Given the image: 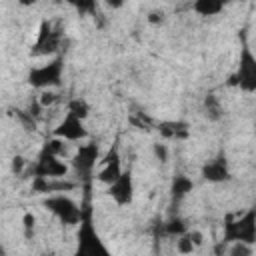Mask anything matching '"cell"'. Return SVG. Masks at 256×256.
I'll return each instance as SVG.
<instances>
[{
	"mask_svg": "<svg viewBox=\"0 0 256 256\" xmlns=\"http://www.w3.org/2000/svg\"><path fill=\"white\" fill-rule=\"evenodd\" d=\"M54 136L66 140V142H82L88 138V130L84 126V120L76 118L74 114H68L62 118V122L54 128Z\"/></svg>",
	"mask_w": 256,
	"mask_h": 256,
	"instance_id": "30bf717a",
	"label": "cell"
},
{
	"mask_svg": "<svg viewBox=\"0 0 256 256\" xmlns=\"http://www.w3.org/2000/svg\"><path fill=\"white\" fill-rule=\"evenodd\" d=\"M228 256H252V246L244 242H234L228 248Z\"/></svg>",
	"mask_w": 256,
	"mask_h": 256,
	"instance_id": "7402d4cb",
	"label": "cell"
},
{
	"mask_svg": "<svg viewBox=\"0 0 256 256\" xmlns=\"http://www.w3.org/2000/svg\"><path fill=\"white\" fill-rule=\"evenodd\" d=\"M60 40H62L60 30L54 28V24L50 20H42L38 36H36V42L32 46V54L34 56H50V54L58 52Z\"/></svg>",
	"mask_w": 256,
	"mask_h": 256,
	"instance_id": "52a82bcc",
	"label": "cell"
},
{
	"mask_svg": "<svg viewBox=\"0 0 256 256\" xmlns=\"http://www.w3.org/2000/svg\"><path fill=\"white\" fill-rule=\"evenodd\" d=\"M68 170H70V164H66L58 156H52V154H48L44 150L40 152V156L36 158V162L30 168L32 178L34 176H42V178H66Z\"/></svg>",
	"mask_w": 256,
	"mask_h": 256,
	"instance_id": "ba28073f",
	"label": "cell"
},
{
	"mask_svg": "<svg viewBox=\"0 0 256 256\" xmlns=\"http://www.w3.org/2000/svg\"><path fill=\"white\" fill-rule=\"evenodd\" d=\"M62 74H64V58L56 56L54 60L42 64V66H34L30 68L26 80L32 88L36 90H50L62 84Z\"/></svg>",
	"mask_w": 256,
	"mask_h": 256,
	"instance_id": "3957f363",
	"label": "cell"
},
{
	"mask_svg": "<svg viewBox=\"0 0 256 256\" xmlns=\"http://www.w3.org/2000/svg\"><path fill=\"white\" fill-rule=\"evenodd\" d=\"M200 174H202L204 180L214 182V184H218V182H228V180L232 178V172H230L228 162H226L224 156H216V158L208 160V162L202 166Z\"/></svg>",
	"mask_w": 256,
	"mask_h": 256,
	"instance_id": "4fadbf2b",
	"label": "cell"
},
{
	"mask_svg": "<svg viewBox=\"0 0 256 256\" xmlns=\"http://www.w3.org/2000/svg\"><path fill=\"white\" fill-rule=\"evenodd\" d=\"M72 188H76V182H72L68 178H42V176H34L32 178V190L36 194L54 196V194L68 192Z\"/></svg>",
	"mask_w": 256,
	"mask_h": 256,
	"instance_id": "7c38bea8",
	"label": "cell"
},
{
	"mask_svg": "<svg viewBox=\"0 0 256 256\" xmlns=\"http://www.w3.org/2000/svg\"><path fill=\"white\" fill-rule=\"evenodd\" d=\"M192 188H194L192 178H188L184 174H176L174 180H172V186H170V196H172L174 202H180L192 192Z\"/></svg>",
	"mask_w": 256,
	"mask_h": 256,
	"instance_id": "9a60e30c",
	"label": "cell"
},
{
	"mask_svg": "<svg viewBox=\"0 0 256 256\" xmlns=\"http://www.w3.org/2000/svg\"><path fill=\"white\" fill-rule=\"evenodd\" d=\"M58 100V96L52 92V90H44L42 94H40V98H38V104L42 106V108H46V106H50V104H54Z\"/></svg>",
	"mask_w": 256,
	"mask_h": 256,
	"instance_id": "cb8c5ba5",
	"label": "cell"
},
{
	"mask_svg": "<svg viewBox=\"0 0 256 256\" xmlns=\"http://www.w3.org/2000/svg\"><path fill=\"white\" fill-rule=\"evenodd\" d=\"M202 112H204V116H206L210 122L222 120L224 108H222L220 98H218L216 94H206V96H204V102H202Z\"/></svg>",
	"mask_w": 256,
	"mask_h": 256,
	"instance_id": "2e32d148",
	"label": "cell"
},
{
	"mask_svg": "<svg viewBox=\"0 0 256 256\" xmlns=\"http://www.w3.org/2000/svg\"><path fill=\"white\" fill-rule=\"evenodd\" d=\"M162 230H164V234L178 238V236H184L188 232V226H186V222L182 218H170L168 222H164Z\"/></svg>",
	"mask_w": 256,
	"mask_h": 256,
	"instance_id": "d6986e66",
	"label": "cell"
},
{
	"mask_svg": "<svg viewBox=\"0 0 256 256\" xmlns=\"http://www.w3.org/2000/svg\"><path fill=\"white\" fill-rule=\"evenodd\" d=\"M108 194L110 198L118 204V206H128L134 198V178H132V172L130 170H124L122 176L108 186Z\"/></svg>",
	"mask_w": 256,
	"mask_h": 256,
	"instance_id": "8fae6325",
	"label": "cell"
},
{
	"mask_svg": "<svg viewBox=\"0 0 256 256\" xmlns=\"http://www.w3.org/2000/svg\"><path fill=\"white\" fill-rule=\"evenodd\" d=\"M24 168H26V160H24L22 156H14V158H12V172H14V174H22Z\"/></svg>",
	"mask_w": 256,
	"mask_h": 256,
	"instance_id": "484cf974",
	"label": "cell"
},
{
	"mask_svg": "<svg viewBox=\"0 0 256 256\" xmlns=\"http://www.w3.org/2000/svg\"><path fill=\"white\" fill-rule=\"evenodd\" d=\"M230 86H238L242 92H256V54L248 44H242L236 72L230 76Z\"/></svg>",
	"mask_w": 256,
	"mask_h": 256,
	"instance_id": "277c9868",
	"label": "cell"
},
{
	"mask_svg": "<svg viewBox=\"0 0 256 256\" xmlns=\"http://www.w3.org/2000/svg\"><path fill=\"white\" fill-rule=\"evenodd\" d=\"M160 134L168 140H182L188 136V124L182 120H168V122H160L158 126Z\"/></svg>",
	"mask_w": 256,
	"mask_h": 256,
	"instance_id": "5bb4252c",
	"label": "cell"
},
{
	"mask_svg": "<svg viewBox=\"0 0 256 256\" xmlns=\"http://www.w3.org/2000/svg\"><path fill=\"white\" fill-rule=\"evenodd\" d=\"M22 222H24V234L30 238L32 234H34V226H36V216L32 214V212H26L24 214V218H22Z\"/></svg>",
	"mask_w": 256,
	"mask_h": 256,
	"instance_id": "603a6c76",
	"label": "cell"
},
{
	"mask_svg": "<svg viewBox=\"0 0 256 256\" xmlns=\"http://www.w3.org/2000/svg\"><path fill=\"white\" fill-rule=\"evenodd\" d=\"M44 208L54 214L62 224H68V226H78L82 222V216H84V208L78 206L70 196H64V194H54V196H48L44 200Z\"/></svg>",
	"mask_w": 256,
	"mask_h": 256,
	"instance_id": "5b68a950",
	"label": "cell"
},
{
	"mask_svg": "<svg viewBox=\"0 0 256 256\" xmlns=\"http://www.w3.org/2000/svg\"><path fill=\"white\" fill-rule=\"evenodd\" d=\"M122 172H124V168H122L120 150H118V144L114 142L112 148L106 152V156H104V160H102V164H100V168H98L96 178H98L102 184L110 186V184H114V182L122 176Z\"/></svg>",
	"mask_w": 256,
	"mask_h": 256,
	"instance_id": "9c48e42d",
	"label": "cell"
},
{
	"mask_svg": "<svg viewBox=\"0 0 256 256\" xmlns=\"http://www.w3.org/2000/svg\"><path fill=\"white\" fill-rule=\"evenodd\" d=\"M194 250H196V246H194V242L190 240L188 232H186L184 236H178V238H176V252H178V254L188 256V254H192Z\"/></svg>",
	"mask_w": 256,
	"mask_h": 256,
	"instance_id": "44dd1931",
	"label": "cell"
},
{
	"mask_svg": "<svg viewBox=\"0 0 256 256\" xmlns=\"http://www.w3.org/2000/svg\"><path fill=\"white\" fill-rule=\"evenodd\" d=\"M222 240L226 244L234 242H244L254 246L256 244V206L246 210L240 218L226 216L224 218V236Z\"/></svg>",
	"mask_w": 256,
	"mask_h": 256,
	"instance_id": "7a4b0ae2",
	"label": "cell"
},
{
	"mask_svg": "<svg viewBox=\"0 0 256 256\" xmlns=\"http://www.w3.org/2000/svg\"><path fill=\"white\" fill-rule=\"evenodd\" d=\"M98 156H100V148L96 142H88V144H82L72 160H70V168L74 170L78 182H88L94 174V168L98 164Z\"/></svg>",
	"mask_w": 256,
	"mask_h": 256,
	"instance_id": "8992f818",
	"label": "cell"
},
{
	"mask_svg": "<svg viewBox=\"0 0 256 256\" xmlns=\"http://www.w3.org/2000/svg\"><path fill=\"white\" fill-rule=\"evenodd\" d=\"M82 208H84V216H82V222L78 224L76 248H74L72 256H112V252L108 250V246L104 244L100 234L96 232V226L92 220V206H90L88 198L84 200Z\"/></svg>",
	"mask_w": 256,
	"mask_h": 256,
	"instance_id": "6da1fadb",
	"label": "cell"
},
{
	"mask_svg": "<svg viewBox=\"0 0 256 256\" xmlns=\"http://www.w3.org/2000/svg\"><path fill=\"white\" fill-rule=\"evenodd\" d=\"M188 236H190V240L194 242V246H196V248H198V246H202V242H204L202 232H198V230H188Z\"/></svg>",
	"mask_w": 256,
	"mask_h": 256,
	"instance_id": "4316f807",
	"label": "cell"
},
{
	"mask_svg": "<svg viewBox=\"0 0 256 256\" xmlns=\"http://www.w3.org/2000/svg\"><path fill=\"white\" fill-rule=\"evenodd\" d=\"M148 20H150V22H162V20H164V12H152V14L148 16Z\"/></svg>",
	"mask_w": 256,
	"mask_h": 256,
	"instance_id": "83f0119b",
	"label": "cell"
},
{
	"mask_svg": "<svg viewBox=\"0 0 256 256\" xmlns=\"http://www.w3.org/2000/svg\"><path fill=\"white\" fill-rule=\"evenodd\" d=\"M254 136H256V126H254Z\"/></svg>",
	"mask_w": 256,
	"mask_h": 256,
	"instance_id": "f1b7e54d",
	"label": "cell"
},
{
	"mask_svg": "<svg viewBox=\"0 0 256 256\" xmlns=\"http://www.w3.org/2000/svg\"><path fill=\"white\" fill-rule=\"evenodd\" d=\"M152 150H154L156 160H160V162H166V160H168V148H166V144L156 142V144L152 146Z\"/></svg>",
	"mask_w": 256,
	"mask_h": 256,
	"instance_id": "d4e9b609",
	"label": "cell"
},
{
	"mask_svg": "<svg viewBox=\"0 0 256 256\" xmlns=\"http://www.w3.org/2000/svg\"><path fill=\"white\" fill-rule=\"evenodd\" d=\"M68 114H74L80 120H86V116L90 114V104L84 98H72L68 102Z\"/></svg>",
	"mask_w": 256,
	"mask_h": 256,
	"instance_id": "ac0fdd59",
	"label": "cell"
},
{
	"mask_svg": "<svg viewBox=\"0 0 256 256\" xmlns=\"http://www.w3.org/2000/svg\"><path fill=\"white\" fill-rule=\"evenodd\" d=\"M192 10L200 16H216L224 10V2H220V0H196L192 4Z\"/></svg>",
	"mask_w": 256,
	"mask_h": 256,
	"instance_id": "e0dca14e",
	"label": "cell"
},
{
	"mask_svg": "<svg viewBox=\"0 0 256 256\" xmlns=\"http://www.w3.org/2000/svg\"><path fill=\"white\" fill-rule=\"evenodd\" d=\"M42 150L48 152V154H52V156L62 158V156L66 154V140H62V138H58V136H52L50 140H46V144H44Z\"/></svg>",
	"mask_w": 256,
	"mask_h": 256,
	"instance_id": "ffe728a7",
	"label": "cell"
}]
</instances>
